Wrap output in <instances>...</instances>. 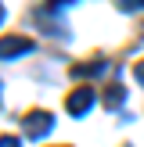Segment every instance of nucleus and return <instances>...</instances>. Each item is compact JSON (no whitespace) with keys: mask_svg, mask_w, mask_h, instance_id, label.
<instances>
[{"mask_svg":"<svg viewBox=\"0 0 144 147\" xmlns=\"http://www.w3.org/2000/svg\"><path fill=\"white\" fill-rule=\"evenodd\" d=\"M50 126H54V119H50L47 111H29L25 119H22V129H25L29 140H43V136L50 133Z\"/></svg>","mask_w":144,"mask_h":147,"instance_id":"nucleus-1","label":"nucleus"},{"mask_svg":"<svg viewBox=\"0 0 144 147\" xmlns=\"http://www.w3.org/2000/svg\"><path fill=\"white\" fill-rule=\"evenodd\" d=\"M65 108H69L76 119H79V115H86V111L94 108V90H90V86H79V90H72V93H69V100H65Z\"/></svg>","mask_w":144,"mask_h":147,"instance_id":"nucleus-2","label":"nucleus"},{"mask_svg":"<svg viewBox=\"0 0 144 147\" xmlns=\"http://www.w3.org/2000/svg\"><path fill=\"white\" fill-rule=\"evenodd\" d=\"M33 50V40H11L7 36L4 40V61H11V57H18V54H29Z\"/></svg>","mask_w":144,"mask_h":147,"instance_id":"nucleus-3","label":"nucleus"},{"mask_svg":"<svg viewBox=\"0 0 144 147\" xmlns=\"http://www.w3.org/2000/svg\"><path fill=\"white\" fill-rule=\"evenodd\" d=\"M108 72V61H90V65H72V76L76 79H86V76H105Z\"/></svg>","mask_w":144,"mask_h":147,"instance_id":"nucleus-4","label":"nucleus"},{"mask_svg":"<svg viewBox=\"0 0 144 147\" xmlns=\"http://www.w3.org/2000/svg\"><path fill=\"white\" fill-rule=\"evenodd\" d=\"M122 100H126V90H122L119 83H112V86L105 90V97H101V104H105V108H119Z\"/></svg>","mask_w":144,"mask_h":147,"instance_id":"nucleus-5","label":"nucleus"},{"mask_svg":"<svg viewBox=\"0 0 144 147\" xmlns=\"http://www.w3.org/2000/svg\"><path fill=\"white\" fill-rule=\"evenodd\" d=\"M133 76H137V83L144 86V61H137V68H133Z\"/></svg>","mask_w":144,"mask_h":147,"instance_id":"nucleus-6","label":"nucleus"},{"mask_svg":"<svg viewBox=\"0 0 144 147\" xmlns=\"http://www.w3.org/2000/svg\"><path fill=\"white\" fill-rule=\"evenodd\" d=\"M4 147H22V144L14 140V136H4Z\"/></svg>","mask_w":144,"mask_h":147,"instance_id":"nucleus-7","label":"nucleus"}]
</instances>
